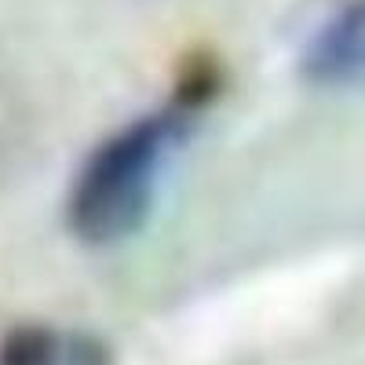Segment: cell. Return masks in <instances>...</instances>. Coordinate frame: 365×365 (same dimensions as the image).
Wrapping results in <instances>:
<instances>
[{
  "label": "cell",
  "mask_w": 365,
  "mask_h": 365,
  "mask_svg": "<svg viewBox=\"0 0 365 365\" xmlns=\"http://www.w3.org/2000/svg\"><path fill=\"white\" fill-rule=\"evenodd\" d=\"M223 70L212 55L182 66L172 99L132 117L88 150L66 194V227L77 241L106 249L128 241L158 205L168 168L190 143L201 110L220 96Z\"/></svg>",
  "instance_id": "cell-1"
},
{
  "label": "cell",
  "mask_w": 365,
  "mask_h": 365,
  "mask_svg": "<svg viewBox=\"0 0 365 365\" xmlns=\"http://www.w3.org/2000/svg\"><path fill=\"white\" fill-rule=\"evenodd\" d=\"M299 77L318 88H340L365 77V0L332 11L299 51Z\"/></svg>",
  "instance_id": "cell-2"
},
{
  "label": "cell",
  "mask_w": 365,
  "mask_h": 365,
  "mask_svg": "<svg viewBox=\"0 0 365 365\" xmlns=\"http://www.w3.org/2000/svg\"><path fill=\"white\" fill-rule=\"evenodd\" d=\"M0 365H113V347L77 325L26 322L0 336Z\"/></svg>",
  "instance_id": "cell-3"
}]
</instances>
